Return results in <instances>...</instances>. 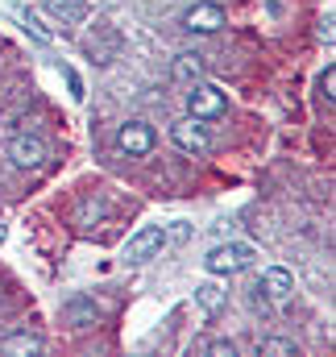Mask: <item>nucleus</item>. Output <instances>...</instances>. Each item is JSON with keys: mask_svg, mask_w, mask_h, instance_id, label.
<instances>
[{"mask_svg": "<svg viewBox=\"0 0 336 357\" xmlns=\"http://www.w3.org/2000/svg\"><path fill=\"white\" fill-rule=\"evenodd\" d=\"M253 245L245 241H229V245H216L208 258H204V270L212 274V278H233V274H241V270L253 266Z\"/></svg>", "mask_w": 336, "mask_h": 357, "instance_id": "obj_1", "label": "nucleus"}, {"mask_svg": "<svg viewBox=\"0 0 336 357\" xmlns=\"http://www.w3.org/2000/svg\"><path fill=\"white\" fill-rule=\"evenodd\" d=\"M167 225H142L133 237H129V245H125V262L129 266H142V262H150V258H158L162 250H167Z\"/></svg>", "mask_w": 336, "mask_h": 357, "instance_id": "obj_2", "label": "nucleus"}, {"mask_svg": "<svg viewBox=\"0 0 336 357\" xmlns=\"http://www.w3.org/2000/svg\"><path fill=\"white\" fill-rule=\"evenodd\" d=\"M8 158H13V167H21V171H38V167L50 158V150H46V142H42L38 133H13Z\"/></svg>", "mask_w": 336, "mask_h": 357, "instance_id": "obj_3", "label": "nucleus"}, {"mask_svg": "<svg viewBox=\"0 0 336 357\" xmlns=\"http://www.w3.org/2000/svg\"><path fill=\"white\" fill-rule=\"evenodd\" d=\"M116 146H121V154H129V158H142V154H150V150L158 146V133H154L146 121H129V125H121V133H116Z\"/></svg>", "mask_w": 336, "mask_h": 357, "instance_id": "obj_4", "label": "nucleus"}, {"mask_svg": "<svg viewBox=\"0 0 336 357\" xmlns=\"http://www.w3.org/2000/svg\"><path fill=\"white\" fill-rule=\"evenodd\" d=\"M187 112H191L195 121L220 116V112H224V91L212 88V84H191V91H187Z\"/></svg>", "mask_w": 336, "mask_h": 357, "instance_id": "obj_5", "label": "nucleus"}, {"mask_svg": "<svg viewBox=\"0 0 336 357\" xmlns=\"http://www.w3.org/2000/svg\"><path fill=\"white\" fill-rule=\"evenodd\" d=\"M183 25H187L191 33H216V29L224 25V8L212 4V0H199V4H191V8L183 13Z\"/></svg>", "mask_w": 336, "mask_h": 357, "instance_id": "obj_6", "label": "nucleus"}, {"mask_svg": "<svg viewBox=\"0 0 336 357\" xmlns=\"http://www.w3.org/2000/svg\"><path fill=\"white\" fill-rule=\"evenodd\" d=\"M170 142H174L178 150H187V154H204V150L212 146L208 133H204V125H195V116L174 121V125H170Z\"/></svg>", "mask_w": 336, "mask_h": 357, "instance_id": "obj_7", "label": "nucleus"}, {"mask_svg": "<svg viewBox=\"0 0 336 357\" xmlns=\"http://www.w3.org/2000/svg\"><path fill=\"white\" fill-rule=\"evenodd\" d=\"M257 282H261V291H266L270 299H278V303L295 295V278H291V270H282V266H266Z\"/></svg>", "mask_w": 336, "mask_h": 357, "instance_id": "obj_8", "label": "nucleus"}, {"mask_svg": "<svg viewBox=\"0 0 336 357\" xmlns=\"http://www.w3.org/2000/svg\"><path fill=\"white\" fill-rule=\"evenodd\" d=\"M13 17L21 21V29H25V33H29V38H33L38 46H50V42H54V33H50V29L42 25V17H38L33 8H25V4H13Z\"/></svg>", "mask_w": 336, "mask_h": 357, "instance_id": "obj_9", "label": "nucleus"}, {"mask_svg": "<svg viewBox=\"0 0 336 357\" xmlns=\"http://www.w3.org/2000/svg\"><path fill=\"white\" fill-rule=\"evenodd\" d=\"M42 4H46V13H50L54 21H63V25H79L87 17L84 0H42Z\"/></svg>", "mask_w": 336, "mask_h": 357, "instance_id": "obj_10", "label": "nucleus"}, {"mask_svg": "<svg viewBox=\"0 0 336 357\" xmlns=\"http://www.w3.org/2000/svg\"><path fill=\"white\" fill-rule=\"evenodd\" d=\"M224 299H229V295H224L220 282H199V287H195V303H199L208 316H216V312L224 307Z\"/></svg>", "mask_w": 336, "mask_h": 357, "instance_id": "obj_11", "label": "nucleus"}, {"mask_svg": "<svg viewBox=\"0 0 336 357\" xmlns=\"http://www.w3.org/2000/svg\"><path fill=\"white\" fill-rule=\"evenodd\" d=\"M174 79H195L199 71H204V54H195V50H183V54H174Z\"/></svg>", "mask_w": 336, "mask_h": 357, "instance_id": "obj_12", "label": "nucleus"}, {"mask_svg": "<svg viewBox=\"0 0 336 357\" xmlns=\"http://www.w3.org/2000/svg\"><path fill=\"white\" fill-rule=\"evenodd\" d=\"M4 349H8V354H42L46 345H42V337H29V333H17V337H8V341H4Z\"/></svg>", "mask_w": 336, "mask_h": 357, "instance_id": "obj_13", "label": "nucleus"}, {"mask_svg": "<svg viewBox=\"0 0 336 357\" xmlns=\"http://www.w3.org/2000/svg\"><path fill=\"white\" fill-rule=\"evenodd\" d=\"M257 354H274V357H299V345L295 341H282V337H270L257 345Z\"/></svg>", "mask_w": 336, "mask_h": 357, "instance_id": "obj_14", "label": "nucleus"}, {"mask_svg": "<svg viewBox=\"0 0 336 357\" xmlns=\"http://www.w3.org/2000/svg\"><path fill=\"white\" fill-rule=\"evenodd\" d=\"M67 320H71L75 328L96 324V303H71V307H67Z\"/></svg>", "mask_w": 336, "mask_h": 357, "instance_id": "obj_15", "label": "nucleus"}, {"mask_svg": "<svg viewBox=\"0 0 336 357\" xmlns=\"http://www.w3.org/2000/svg\"><path fill=\"white\" fill-rule=\"evenodd\" d=\"M320 91H324V100H328V104L336 100V67H328V71L320 75Z\"/></svg>", "mask_w": 336, "mask_h": 357, "instance_id": "obj_16", "label": "nucleus"}, {"mask_svg": "<svg viewBox=\"0 0 336 357\" xmlns=\"http://www.w3.org/2000/svg\"><path fill=\"white\" fill-rule=\"evenodd\" d=\"M208 354L212 357H233L237 354V345H233V341H208Z\"/></svg>", "mask_w": 336, "mask_h": 357, "instance_id": "obj_17", "label": "nucleus"}, {"mask_svg": "<svg viewBox=\"0 0 336 357\" xmlns=\"http://www.w3.org/2000/svg\"><path fill=\"white\" fill-rule=\"evenodd\" d=\"M336 21L333 17H324V21H320V42H328V46H333V38H336V29H333Z\"/></svg>", "mask_w": 336, "mask_h": 357, "instance_id": "obj_18", "label": "nucleus"}, {"mask_svg": "<svg viewBox=\"0 0 336 357\" xmlns=\"http://www.w3.org/2000/svg\"><path fill=\"white\" fill-rule=\"evenodd\" d=\"M67 84H71V96H75V100H84V84H79V75H75L71 67H67Z\"/></svg>", "mask_w": 336, "mask_h": 357, "instance_id": "obj_19", "label": "nucleus"}, {"mask_svg": "<svg viewBox=\"0 0 336 357\" xmlns=\"http://www.w3.org/2000/svg\"><path fill=\"white\" fill-rule=\"evenodd\" d=\"M4 237H8V229H4V225H0V245H4Z\"/></svg>", "mask_w": 336, "mask_h": 357, "instance_id": "obj_20", "label": "nucleus"}]
</instances>
